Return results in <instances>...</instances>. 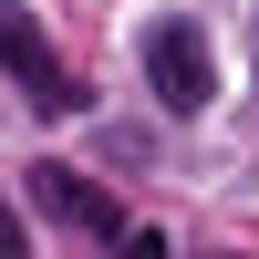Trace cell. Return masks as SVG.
Segmentation results:
<instances>
[{"label": "cell", "instance_id": "obj_4", "mask_svg": "<svg viewBox=\"0 0 259 259\" xmlns=\"http://www.w3.org/2000/svg\"><path fill=\"white\" fill-rule=\"evenodd\" d=\"M0 259H31V239H21V207L0 197Z\"/></svg>", "mask_w": 259, "mask_h": 259}, {"label": "cell", "instance_id": "obj_2", "mask_svg": "<svg viewBox=\"0 0 259 259\" xmlns=\"http://www.w3.org/2000/svg\"><path fill=\"white\" fill-rule=\"evenodd\" d=\"M0 73H11L21 94L41 104V114H83V83L52 62V41L31 31V11H0Z\"/></svg>", "mask_w": 259, "mask_h": 259}, {"label": "cell", "instance_id": "obj_1", "mask_svg": "<svg viewBox=\"0 0 259 259\" xmlns=\"http://www.w3.org/2000/svg\"><path fill=\"white\" fill-rule=\"evenodd\" d=\"M145 83H156L166 114H197V104L218 94V62H207V41L187 31V21H156V31H145Z\"/></svg>", "mask_w": 259, "mask_h": 259}, {"label": "cell", "instance_id": "obj_5", "mask_svg": "<svg viewBox=\"0 0 259 259\" xmlns=\"http://www.w3.org/2000/svg\"><path fill=\"white\" fill-rule=\"evenodd\" d=\"M114 259H166V239H156V228H124V239H114Z\"/></svg>", "mask_w": 259, "mask_h": 259}, {"label": "cell", "instance_id": "obj_3", "mask_svg": "<svg viewBox=\"0 0 259 259\" xmlns=\"http://www.w3.org/2000/svg\"><path fill=\"white\" fill-rule=\"evenodd\" d=\"M31 207H41V218H62V228H83V239H124L114 197H104L94 177H73V166H31Z\"/></svg>", "mask_w": 259, "mask_h": 259}]
</instances>
